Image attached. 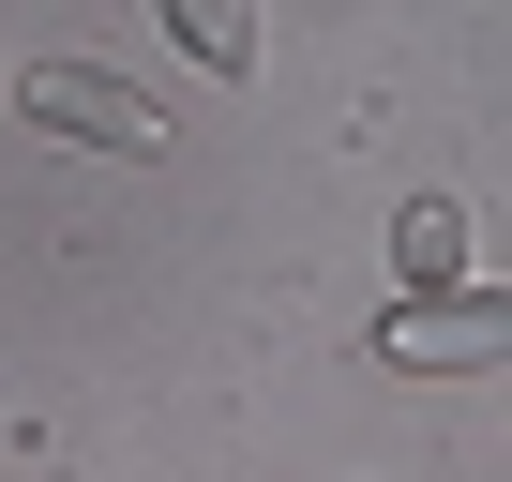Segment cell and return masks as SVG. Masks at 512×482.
Returning <instances> with one entry per match:
<instances>
[{"label": "cell", "instance_id": "cell-1", "mask_svg": "<svg viewBox=\"0 0 512 482\" xmlns=\"http://www.w3.org/2000/svg\"><path fill=\"white\" fill-rule=\"evenodd\" d=\"M497 347H512V287H482V272L392 287V317H377V362H407V377H482Z\"/></svg>", "mask_w": 512, "mask_h": 482}, {"label": "cell", "instance_id": "cell-2", "mask_svg": "<svg viewBox=\"0 0 512 482\" xmlns=\"http://www.w3.org/2000/svg\"><path fill=\"white\" fill-rule=\"evenodd\" d=\"M16 121H46V136H76V151H106V166H151V151H166V106L121 91L106 61H31V76H16Z\"/></svg>", "mask_w": 512, "mask_h": 482}, {"label": "cell", "instance_id": "cell-4", "mask_svg": "<svg viewBox=\"0 0 512 482\" xmlns=\"http://www.w3.org/2000/svg\"><path fill=\"white\" fill-rule=\"evenodd\" d=\"M452 272H467V211L452 196H407L392 211V287H452Z\"/></svg>", "mask_w": 512, "mask_h": 482}, {"label": "cell", "instance_id": "cell-3", "mask_svg": "<svg viewBox=\"0 0 512 482\" xmlns=\"http://www.w3.org/2000/svg\"><path fill=\"white\" fill-rule=\"evenodd\" d=\"M151 16L181 31L196 76H256V0H151Z\"/></svg>", "mask_w": 512, "mask_h": 482}]
</instances>
